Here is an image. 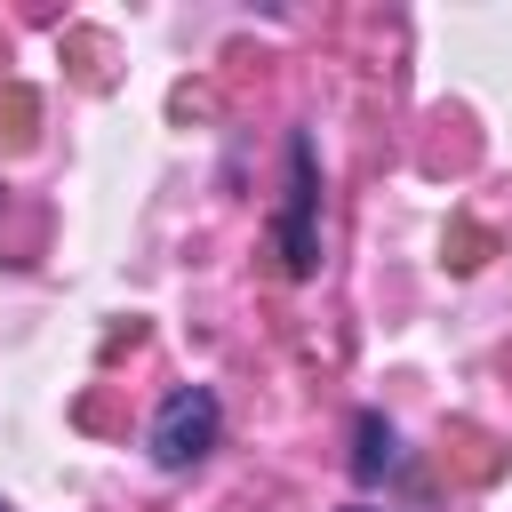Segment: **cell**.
<instances>
[{"label": "cell", "mask_w": 512, "mask_h": 512, "mask_svg": "<svg viewBox=\"0 0 512 512\" xmlns=\"http://www.w3.org/2000/svg\"><path fill=\"white\" fill-rule=\"evenodd\" d=\"M216 424H224V408H216V392L208 384H176L168 400H160V416H152V464L160 472H184V464H200L208 448H216Z\"/></svg>", "instance_id": "1"}, {"label": "cell", "mask_w": 512, "mask_h": 512, "mask_svg": "<svg viewBox=\"0 0 512 512\" xmlns=\"http://www.w3.org/2000/svg\"><path fill=\"white\" fill-rule=\"evenodd\" d=\"M280 264L312 280L320 264V176H312V136H288V200H280Z\"/></svg>", "instance_id": "2"}, {"label": "cell", "mask_w": 512, "mask_h": 512, "mask_svg": "<svg viewBox=\"0 0 512 512\" xmlns=\"http://www.w3.org/2000/svg\"><path fill=\"white\" fill-rule=\"evenodd\" d=\"M352 472H360V480L392 472V424H384V416H360V456H352Z\"/></svg>", "instance_id": "3"}, {"label": "cell", "mask_w": 512, "mask_h": 512, "mask_svg": "<svg viewBox=\"0 0 512 512\" xmlns=\"http://www.w3.org/2000/svg\"><path fill=\"white\" fill-rule=\"evenodd\" d=\"M0 512H8V504H0Z\"/></svg>", "instance_id": "4"}]
</instances>
